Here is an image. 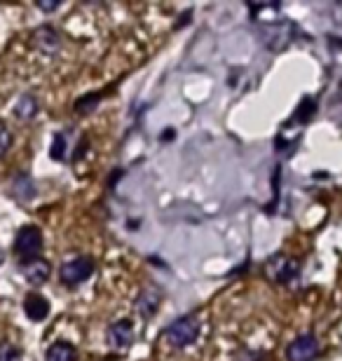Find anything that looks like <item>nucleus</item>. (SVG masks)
Returning a JSON list of instances; mask_svg holds the SVG:
<instances>
[{"instance_id": "obj_1", "label": "nucleus", "mask_w": 342, "mask_h": 361, "mask_svg": "<svg viewBox=\"0 0 342 361\" xmlns=\"http://www.w3.org/2000/svg\"><path fill=\"white\" fill-rule=\"evenodd\" d=\"M164 338L169 341L171 348L183 350L188 345H193L200 338V319L195 314H185L181 319L171 322L164 331Z\"/></svg>"}, {"instance_id": "obj_2", "label": "nucleus", "mask_w": 342, "mask_h": 361, "mask_svg": "<svg viewBox=\"0 0 342 361\" xmlns=\"http://www.w3.org/2000/svg\"><path fill=\"white\" fill-rule=\"evenodd\" d=\"M14 254L24 261H33L42 254V233L38 226H24L19 228L17 237H14Z\"/></svg>"}, {"instance_id": "obj_3", "label": "nucleus", "mask_w": 342, "mask_h": 361, "mask_svg": "<svg viewBox=\"0 0 342 361\" xmlns=\"http://www.w3.org/2000/svg\"><path fill=\"white\" fill-rule=\"evenodd\" d=\"M94 261L90 256H78V258H71V261H66L61 265V270H59V279H61V284H66L71 288H75L80 284H85L87 279L94 274Z\"/></svg>"}, {"instance_id": "obj_4", "label": "nucleus", "mask_w": 342, "mask_h": 361, "mask_svg": "<svg viewBox=\"0 0 342 361\" xmlns=\"http://www.w3.org/2000/svg\"><path fill=\"white\" fill-rule=\"evenodd\" d=\"M319 357V341L312 334L298 336L293 343H288L286 359L288 361H314Z\"/></svg>"}, {"instance_id": "obj_5", "label": "nucleus", "mask_w": 342, "mask_h": 361, "mask_svg": "<svg viewBox=\"0 0 342 361\" xmlns=\"http://www.w3.org/2000/svg\"><path fill=\"white\" fill-rule=\"evenodd\" d=\"M134 343V326L129 319H118L108 326V345L118 352H125Z\"/></svg>"}, {"instance_id": "obj_6", "label": "nucleus", "mask_w": 342, "mask_h": 361, "mask_svg": "<svg viewBox=\"0 0 342 361\" xmlns=\"http://www.w3.org/2000/svg\"><path fill=\"white\" fill-rule=\"evenodd\" d=\"M21 274H24V279L28 284L40 286V284H45L49 279V274H52V265H49L45 258H33V261L21 263Z\"/></svg>"}, {"instance_id": "obj_7", "label": "nucleus", "mask_w": 342, "mask_h": 361, "mask_svg": "<svg viewBox=\"0 0 342 361\" xmlns=\"http://www.w3.org/2000/svg\"><path fill=\"white\" fill-rule=\"evenodd\" d=\"M293 33H295V26L291 24V21L272 24L270 28H267V33H265V35H267V38H265V45L270 47V49H274V52H276V49H283L291 40H293V38H291Z\"/></svg>"}, {"instance_id": "obj_8", "label": "nucleus", "mask_w": 342, "mask_h": 361, "mask_svg": "<svg viewBox=\"0 0 342 361\" xmlns=\"http://www.w3.org/2000/svg\"><path fill=\"white\" fill-rule=\"evenodd\" d=\"M33 42H35V47H38L40 52L56 54V52H59V47H61V35L52 26H40V28H35Z\"/></svg>"}, {"instance_id": "obj_9", "label": "nucleus", "mask_w": 342, "mask_h": 361, "mask_svg": "<svg viewBox=\"0 0 342 361\" xmlns=\"http://www.w3.org/2000/svg\"><path fill=\"white\" fill-rule=\"evenodd\" d=\"M159 302H162V291H159L157 286H148V288H143V291L138 293L136 310H138V314H141V317H152L157 312Z\"/></svg>"}, {"instance_id": "obj_10", "label": "nucleus", "mask_w": 342, "mask_h": 361, "mask_svg": "<svg viewBox=\"0 0 342 361\" xmlns=\"http://www.w3.org/2000/svg\"><path fill=\"white\" fill-rule=\"evenodd\" d=\"M24 312L31 322H45L49 314V302L45 295L40 293H28L24 298Z\"/></svg>"}, {"instance_id": "obj_11", "label": "nucleus", "mask_w": 342, "mask_h": 361, "mask_svg": "<svg viewBox=\"0 0 342 361\" xmlns=\"http://www.w3.org/2000/svg\"><path fill=\"white\" fill-rule=\"evenodd\" d=\"M298 274H300V263L293 258H276V263L272 265V277L279 284H291L293 279H298Z\"/></svg>"}, {"instance_id": "obj_12", "label": "nucleus", "mask_w": 342, "mask_h": 361, "mask_svg": "<svg viewBox=\"0 0 342 361\" xmlns=\"http://www.w3.org/2000/svg\"><path fill=\"white\" fill-rule=\"evenodd\" d=\"M35 180L28 174H19L12 180V197L17 202H31L35 197Z\"/></svg>"}, {"instance_id": "obj_13", "label": "nucleus", "mask_w": 342, "mask_h": 361, "mask_svg": "<svg viewBox=\"0 0 342 361\" xmlns=\"http://www.w3.org/2000/svg\"><path fill=\"white\" fill-rule=\"evenodd\" d=\"M38 99L33 97V94H21V97L17 99V104H14V118L26 122V120H33L35 115H38Z\"/></svg>"}, {"instance_id": "obj_14", "label": "nucleus", "mask_w": 342, "mask_h": 361, "mask_svg": "<svg viewBox=\"0 0 342 361\" xmlns=\"http://www.w3.org/2000/svg\"><path fill=\"white\" fill-rule=\"evenodd\" d=\"M75 357H78L75 348L66 341L49 345L47 352H45V361H75Z\"/></svg>"}, {"instance_id": "obj_15", "label": "nucleus", "mask_w": 342, "mask_h": 361, "mask_svg": "<svg viewBox=\"0 0 342 361\" xmlns=\"http://www.w3.org/2000/svg\"><path fill=\"white\" fill-rule=\"evenodd\" d=\"M49 157H52V160H56V162H63L68 157V134L66 132L54 134L52 148H49Z\"/></svg>"}, {"instance_id": "obj_16", "label": "nucleus", "mask_w": 342, "mask_h": 361, "mask_svg": "<svg viewBox=\"0 0 342 361\" xmlns=\"http://www.w3.org/2000/svg\"><path fill=\"white\" fill-rule=\"evenodd\" d=\"M314 113H317V99L314 97H305L300 101V106L295 108L293 122H300V125H305V122H310L312 118H314Z\"/></svg>"}, {"instance_id": "obj_17", "label": "nucleus", "mask_w": 342, "mask_h": 361, "mask_svg": "<svg viewBox=\"0 0 342 361\" xmlns=\"http://www.w3.org/2000/svg\"><path fill=\"white\" fill-rule=\"evenodd\" d=\"M0 361H21V350L17 345L3 341L0 343Z\"/></svg>"}, {"instance_id": "obj_18", "label": "nucleus", "mask_w": 342, "mask_h": 361, "mask_svg": "<svg viewBox=\"0 0 342 361\" xmlns=\"http://www.w3.org/2000/svg\"><path fill=\"white\" fill-rule=\"evenodd\" d=\"M99 101H101V94L94 92V94H90V97H85V99H78V101H75V111H78L80 115H87L94 106L99 104Z\"/></svg>"}, {"instance_id": "obj_19", "label": "nucleus", "mask_w": 342, "mask_h": 361, "mask_svg": "<svg viewBox=\"0 0 342 361\" xmlns=\"http://www.w3.org/2000/svg\"><path fill=\"white\" fill-rule=\"evenodd\" d=\"M12 146V132L7 129L5 122H0V157H3Z\"/></svg>"}, {"instance_id": "obj_20", "label": "nucleus", "mask_w": 342, "mask_h": 361, "mask_svg": "<svg viewBox=\"0 0 342 361\" xmlns=\"http://www.w3.org/2000/svg\"><path fill=\"white\" fill-rule=\"evenodd\" d=\"M38 10H42V12H54V10H59V3H56V0H54V3H42V0H40Z\"/></svg>"}, {"instance_id": "obj_21", "label": "nucleus", "mask_w": 342, "mask_h": 361, "mask_svg": "<svg viewBox=\"0 0 342 361\" xmlns=\"http://www.w3.org/2000/svg\"><path fill=\"white\" fill-rule=\"evenodd\" d=\"M3 261H5V254H3V249H0V265H3Z\"/></svg>"}, {"instance_id": "obj_22", "label": "nucleus", "mask_w": 342, "mask_h": 361, "mask_svg": "<svg viewBox=\"0 0 342 361\" xmlns=\"http://www.w3.org/2000/svg\"><path fill=\"white\" fill-rule=\"evenodd\" d=\"M338 99L342 101V82H340V90H338Z\"/></svg>"}]
</instances>
